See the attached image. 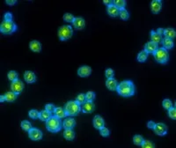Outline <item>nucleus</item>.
<instances>
[{
  "label": "nucleus",
  "mask_w": 176,
  "mask_h": 148,
  "mask_svg": "<svg viewBox=\"0 0 176 148\" xmlns=\"http://www.w3.org/2000/svg\"><path fill=\"white\" fill-rule=\"evenodd\" d=\"M117 92L123 97H129L135 93V85L130 80L121 81L117 87Z\"/></svg>",
  "instance_id": "nucleus-1"
},
{
  "label": "nucleus",
  "mask_w": 176,
  "mask_h": 148,
  "mask_svg": "<svg viewBox=\"0 0 176 148\" xmlns=\"http://www.w3.org/2000/svg\"><path fill=\"white\" fill-rule=\"evenodd\" d=\"M62 127V123L61 120L55 116H51L47 122H46V128L48 131L55 133L60 131V130Z\"/></svg>",
  "instance_id": "nucleus-2"
},
{
  "label": "nucleus",
  "mask_w": 176,
  "mask_h": 148,
  "mask_svg": "<svg viewBox=\"0 0 176 148\" xmlns=\"http://www.w3.org/2000/svg\"><path fill=\"white\" fill-rule=\"evenodd\" d=\"M64 110L68 116H76L81 111V107L76 100H70L65 104Z\"/></svg>",
  "instance_id": "nucleus-3"
},
{
  "label": "nucleus",
  "mask_w": 176,
  "mask_h": 148,
  "mask_svg": "<svg viewBox=\"0 0 176 148\" xmlns=\"http://www.w3.org/2000/svg\"><path fill=\"white\" fill-rule=\"evenodd\" d=\"M153 56L155 60L159 63H165L169 60V53L165 48H158L153 53Z\"/></svg>",
  "instance_id": "nucleus-4"
},
{
  "label": "nucleus",
  "mask_w": 176,
  "mask_h": 148,
  "mask_svg": "<svg viewBox=\"0 0 176 148\" xmlns=\"http://www.w3.org/2000/svg\"><path fill=\"white\" fill-rule=\"evenodd\" d=\"M17 30V26L12 20H4L0 26V31L4 34H11Z\"/></svg>",
  "instance_id": "nucleus-5"
},
{
  "label": "nucleus",
  "mask_w": 176,
  "mask_h": 148,
  "mask_svg": "<svg viewBox=\"0 0 176 148\" xmlns=\"http://www.w3.org/2000/svg\"><path fill=\"white\" fill-rule=\"evenodd\" d=\"M72 33H73L72 27L69 25L62 26L58 30V36H59V39L61 41L69 40L70 38H71Z\"/></svg>",
  "instance_id": "nucleus-6"
},
{
  "label": "nucleus",
  "mask_w": 176,
  "mask_h": 148,
  "mask_svg": "<svg viewBox=\"0 0 176 148\" xmlns=\"http://www.w3.org/2000/svg\"><path fill=\"white\" fill-rule=\"evenodd\" d=\"M24 88V84L22 81H20L19 79H17L15 81H12L11 84V92H15L16 94H19L22 90Z\"/></svg>",
  "instance_id": "nucleus-7"
},
{
  "label": "nucleus",
  "mask_w": 176,
  "mask_h": 148,
  "mask_svg": "<svg viewBox=\"0 0 176 148\" xmlns=\"http://www.w3.org/2000/svg\"><path fill=\"white\" fill-rule=\"evenodd\" d=\"M28 136L29 137L33 140V141H39L42 138V132L40 130L36 129V128H32L28 131Z\"/></svg>",
  "instance_id": "nucleus-8"
},
{
  "label": "nucleus",
  "mask_w": 176,
  "mask_h": 148,
  "mask_svg": "<svg viewBox=\"0 0 176 148\" xmlns=\"http://www.w3.org/2000/svg\"><path fill=\"white\" fill-rule=\"evenodd\" d=\"M153 130L155 134H157L158 136H165L167 133V127L165 124L162 122H158V123H156Z\"/></svg>",
  "instance_id": "nucleus-9"
},
{
  "label": "nucleus",
  "mask_w": 176,
  "mask_h": 148,
  "mask_svg": "<svg viewBox=\"0 0 176 148\" xmlns=\"http://www.w3.org/2000/svg\"><path fill=\"white\" fill-rule=\"evenodd\" d=\"M91 73H92V69L89 66H86V65L81 66L77 70V75L79 77H82V78L88 77Z\"/></svg>",
  "instance_id": "nucleus-10"
},
{
  "label": "nucleus",
  "mask_w": 176,
  "mask_h": 148,
  "mask_svg": "<svg viewBox=\"0 0 176 148\" xmlns=\"http://www.w3.org/2000/svg\"><path fill=\"white\" fill-rule=\"evenodd\" d=\"M95 108V106L94 104L92 102V101H85L82 106H81V110L83 113H85V114H89V113H92L93 112Z\"/></svg>",
  "instance_id": "nucleus-11"
},
{
  "label": "nucleus",
  "mask_w": 176,
  "mask_h": 148,
  "mask_svg": "<svg viewBox=\"0 0 176 148\" xmlns=\"http://www.w3.org/2000/svg\"><path fill=\"white\" fill-rule=\"evenodd\" d=\"M93 126L97 130H101L105 126V122L104 119L100 115H95L93 118Z\"/></svg>",
  "instance_id": "nucleus-12"
},
{
  "label": "nucleus",
  "mask_w": 176,
  "mask_h": 148,
  "mask_svg": "<svg viewBox=\"0 0 176 148\" xmlns=\"http://www.w3.org/2000/svg\"><path fill=\"white\" fill-rule=\"evenodd\" d=\"M74 27L77 30H82L84 28V26H85V21L83 18H80V17H77L75 18L74 21L72 22Z\"/></svg>",
  "instance_id": "nucleus-13"
},
{
  "label": "nucleus",
  "mask_w": 176,
  "mask_h": 148,
  "mask_svg": "<svg viewBox=\"0 0 176 148\" xmlns=\"http://www.w3.org/2000/svg\"><path fill=\"white\" fill-rule=\"evenodd\" d=\"M75 126H76V121L71 117L66 118L62 122V128H64V130H72Z\"/></svg>",
  "instance_id": "nucleus-14"
},
{
  "label": "nucleus",
  "mask_w": 176,
  "mask_h": 148,
  "mask_svg": "<svg viewBox=\"0 0 176 148\" xmlns=\"http://www.w3.org/2000/svg\"><path fill=\"white\" fill-rule=\"evenodd\" d=\"M162 8V3L160 0H153L150 4V9H151V11L154 13V14H157L160 11Z\"/></svg>",
  "instance_id": "nucleus-15"
},
{
  "label": "nucleus",
  "mask_w": 176,
  "mask_h": 148,
  "mask_svg": "<svg viewBox=\"0 0 176 148\" xmlns=\"http://www.w3.org/2000/svg\"><path fill=\"white\" fill-rule=\"evenodd\" d=\"M158 48V44L157 43H155V42H153V41H149V42H147L146 44H145V46H144V50L149 54V53H154L157 49Z\"/></svg>",
  "instance_id": "nucleus-16"
},
{
  "label": "nucleus",
  "mask_w": 176,
  "mask_h": 148,
  "mask_svg": "<svg viewBox=\"0 0 176 148\" xmlns=\"http://www.w3.org/2000/svg\"><path fill=\"white\" fill-rule=\"evenodd\" d=\"M24 78L26 80V82L31 84V83H34L36 81V75L34 74V72L31 71V70H26L24 74Z\"/></svg>",
  "instance_id": "nucleus-17"
},
{
  "label": "nucleus",
  "mask_w": 176,
  "mask_h": 148,
  "mask_svg": "<svg viewBox=\"0 0 176 148\" xmlns=\"http://www.w3.org/2000/svg\"><path fill=\"white\" fill-rule=\"evenodd\" d=\"M106 11H107L108 15L111 16V17H116V16L119 15V12H120V9L118 7H116L114 4L108 5Z\"/></svg>",
  "instance_id": "nucleus-18"
},
{
  "label": "nucleus",
  "mask_w": 176,
  "mask_h": 148,
  "mask_svg": "<svg viewBox=\"0 0 176 148\" xmlns=\"http://www.w3.org/2000/svg\"><path fill=\"white\" fill-rule=\"evenodd\" d=\"M118 82L116 79L114 78H109L106 81V87L110 90V91H115L117 90V87H118Z\"/></svg>",
  "instance_id": "nucleus-19"
},
{
  "label": "nucleus",
  "mask_w": 176,
  "mask_h": 148,
  "mask_svg": "<svg viewBox=\"0 0 176 148\" xmlns=\"http://www.w3.org/2000/svg\"><path fill=\"white\" fill-rule=\"evenodd\" d=\"M29 48L33 52H40L41 50V44L38 41H32L29 43Z\"/></svg>",
  "instance_id": "nucleus-20"
},
{
  "label": "nucleus",
  "mask_w": 176,
  "mask_h": 148,
  "mask_svg": "<svg viewBox=\"0 0 176 148\" xmlns=\"http://www.w3.org/2000/svg\"><path fill=\"white\" fill-rule=\"evenodd\" d=\"M164 35H165V38H168V39H173L176 37V31L172 28V27H168V28H165V31H164Z\"/></svg>",
  "instance_id": "nucleus-21"
},
{
  "label": "nucleus",
  "mask_w": 176,
  "mask_h": 148,
  "mask_svg": "<svg viewBox=\"0 0 176 148\" xmlns=\"http://www.w3.org/2000/svg\"><path fill=\"white\" fill-rule=\"evenodd\" d=\"M53 114H54V116H55L59 119H62V118H64L65 116H67L65 110L62 107H55Z\"/></svg>",
  "instance_id": "nucleus-22"
},
{
  "label": "nucleus",
  "mask_w": 176,
  "mask_h": 148,
  "mask_svg": "<svg viewBox=\"0 0 176 148\" xmlns=\"http://www.w3.org/2000/svg\"><path fill=\"white\" fill-rule=\"evenodd\" d=\"M150 41H153V42H155V43H159V42H161L162 41V37H161V35L160 34H158L157 32H155V31H151L150 33Z\"/></svg>",
  "instance_id": "nucleus-23"
},
{
  "label": "nucleus",
  "mask_w": 176,
  "mask_h": 148,
  "mask_svg": "<svg viewBox=\"0 0 176 148\" xmlns=\"http://www.w3.org/2000/svg\"><path fill=\"white\" fill-rule=\"evenodd\" d=\"M63 137L66 140H73L75 138V132L72 130H64L63 131Z\"/></svg>",
  "instance_id": "nucleus-24"
},
{
  "label": "nucleus",
  "mask_w": 176,
  "mask_h": 148,
  "mask_svg": "<svg viewBox=\"0 0 176 148\" xmlns=\"http://www.w3.org/2000/svg\"><path fill=\"white\" fill-rule=\"evenodd\" d=\"M162 44H163V48H165V49H170L173 47V41L172 39H168V38H164L162 40Z\"/></svg>",
  "instance_id": "nucleus-25"
},
{
  "label": "nucleus",
  "mask_w": 176,
  "mask_h": 148,
  "mask_svg": "<svg viewBox=\"0 0 176 148\" xmlns=\"http://www.w3.org/2000/svg\"><path fill=\"white\" fill-rule=\"evenodd\" d=\"M51 113L47 111V110H42L40 112V115H39V118L41 120V121H44V122H47L50 117H51Z\"/></svg>",
  "instance_id": "nucleus-26"
},
{
  "label": "nucleus",
  "mask_w": 176,
  "mask_h": 148,
  "mask_svg": "<svg viewBox=\"0 0 176 148\" xmlns=\"http://www.w3.org/2000/svg\"><path fill=\"white\" fill-rule=\"evenodd\" d=\"M4 97H5V101L13 102L17 98V94L13 92H8L4 94Z\"/></svg>",
  "instance_id": "nucleus-27"
},
{
  "label": "nucleus",
  "mask_w": 176,
  "mask_h": 148,
  "mask_svg": "<svg viewBox=\"0 0 176 148\" xmlns=\"http://www.w3.org/2000/svg\"><path fill=\"white\" fill-rule=\"evenodd\" d=\"M147 57H148V53L145 50H142L137 55V61L140 62V63H143V62L146 61Z\"/></svg>",
  "instance_id": "nucleus-28"
},
{
  "label": "nucleus",
  "mask_w": 176,
  "mask_h": 148,
  "mask_svg": "<svg viewBox=\"0 0 176 148\" xmlns=\"http://www.w3.org/2000/svg\"><path fill=\"white\" fill-rule=\"evenodd\" d=\"M143 141H144V139L141 135H135L133 137V142L136 145H142Z\"/></svg>",
  "instance_id": "nucleus-29"
},
{
  "label": "nucleus",
  "mask_w": 176,
  "mask_h": 148,
  "mask_svg": "<svg viewBox=\"0 0 176 148\" xmlns=\"http://www.w3.org/2000/svg\"><path fill=\"white\" fill-rule=\"evenodd\" d=\"M20 126H21L22 130H25V131H29L32 129V124L30 123V122H28L26 120L22 121L21 123H20Z\"/></svg>",
  "instance_id": "nucleus-30"
},
{
  "label": "nucleus",
  "mask_w": 176,
  "mask_h": 148,
  "mask_svg": "<svg viewBox=\"0 0 176 148\" xmlns=\"http://www.w3.org/2000/svg\"><path fill=\"white\" fill-rule=\"evenodd\" d=\"M119 16L121 19L123 20H127L129 17V14L128 12V11L124 8V9H121L120 10V12H119Z\"/></svg>",
  "instance_id": "nucleus-31"
},
{
  "label": "nucleus",
  "mask_w": 176,
  "mask_h": 148,
  "mask_svg": "<svg viewBox=\"0 0 176 148\" xmlns=\"http://www.w3.org/2000/svg\"><path fill=\"white\" fill-rule=\"evenodd\" d=\"M113 4L116 7H118L120 10L121 9H124V7L126 5V2L124 0H114V1H113Z\"/></svg>",
  "instance_id": "nucleus-32"
},
{
  "label": "nucleus",
  "mask_w": 176,
  "mask_h": 148,
  "mask_svg": "<svg viewBox=\"0 0 176 148\" xmlns=\"http://www.w3.org/2000/svg\"><path fill=\"white\" fill-rule=\"evenodd\" d=\"M8 78H9V80H11V82L12 81H15V80H17V79H18V73L16 72V71H14V70H11V71H9V73H8Z\"/></svg>",
  "instance_id": "nucleus-33"
},
{
  "label": "nucleus",
  "mask_w": 176,
  "mask_h": 148,
  "mask_svg": "<svg viewBox=\"0 0 176 148\" xmlns=\"http://www.w3.org/2000/svg\"><path fill=\"white\" fill-rule=\"evenodd\" d=\"M76 101H77L80 106L83 105V104L86 101L85 94H84V93H80V94H78V95L77 96V98H76Z\"/></svg>",
  "instance_id": "nucleus-34"
},
{
  "label": "nucleus",
  "mask_w": 176,
  "mask_h": 148,
  "mask_svg": "<svg viewBox=\"0 0 176 148\" xmlns=\"http://www.w3.org/2000/svg\"><path fill=\"white\" fill-rule=\"evenodd\" d=\"M162 105H163V107L166 110H169L170 108L172 107V103L169 99H165L162 102Z\"/></svg>",
  "instance_id": "nucleus-35"
},
{
  "label": "nucleus",
  "mask_w": 176,
  "mask_h": 148,
  "mask_svg": "<svg viewBox=\"0 0 176 148\" xmlns=\"http://www.w3.org/2000/svg\"><path fill=\"white\" fill-rule=\"evenodd\" d=\"M85 99L86 101H92L95 99V92H93L92 91H89L85 93Z\"/></svg>",
  "instance_id": "nucleus-36"
},
{
  "label": "nucleus",
  "mask_w": 176,
  "mask_h": 148,
  "mask_svg": "<svg viewBox=\"0 0 176 148\" xmlns=\"http://www.w3.org/2000/svg\"><path fill=\"white\" fill-rule=\"evenodd\" d=\"M142 148H155L154 144L150 140H144L143 144L141 145Z\"/></svg>",
  "instance_id": "nucleus-37"
},
{
  "label": "nucleus",
  "mask_w": 176,
  "mask_h": 148,
  "mask_svg": "<svg viewBox=\"0 0 176 148\" xmlns=\"http://www.w3.org/2000/svg\"><path fill=\"white\" fill-rule=\"evenodd\" d=\"M105 76H106V78L107 79L113 78L114 76V70H113V69H110V68L106 69V71H105Z\"/></svg>",
  "instance_id": "nucleus-38"
},
{
  "label": "nucleus",
  "mask_w": 176,
  "mask_h": 148,
  "mask_svg": "<svg viewBox=\"0 0 176 148\" xmlns=\"http://www.w3.org/2000/svg\"><path fill=\"white\" fill-rule=\"evenodd\" d=\"M63 19H64V21H66V22H73L74 21V19H75V18H74V16L71 14V13H65L64 15H63Z\"/></svg>",
  "instance_id": "nucleus-39"
},
{
  "label": "nucleus",
  "mask_w": 176,
  "mask_h": 148,
  "mask_svg": "<svg viewBox=\"0 0 176 148\" xmlns=\"http://www.w3.org/2000/svg\"><path fill=\"white\" fill-rule=\"evenodd\" d=\"M29 114V116L32 118V119H37L40 115V112H38L36 109H32L28 112Z\"/></svg>",
  "instance_id": "nucleus-40"
},
{
  "label": "nucleus",
  "mask_w": 176,
  "mask_h": 148,
  "mask_svg": "<svg viewBox=\"0 0 176 148\" xmlns=\"http://www.w3.org/2000/svg\"><path fill=\"white\" fill-rule=\"evenodd\" d=\"M168 115H169L170 118L176 120V108L174 107H172V108H170L168 110Z\"/></svg>",
  "instance_id": "nucleus-41"
},
{
  "label": "nucleus",
  "mask_w": 176,
  "mask_h": 148,
  "mask_svg": "<svg viewBox=\"0 0 176 148\" xmlns=\"http://www.w3.org/2000/svg\"><path fill=\"white\" fill-rule=\"evenodd\" d=\"M99 133H100V135L102 136V137H108L109 135H110V131H109V130L107 129V128H102L100 130H99Z\"/></svg>",
  "instance_id": "nucleus-42"
},
{
  "label": "nucleus",
  "mask_w": 176,
  "mask_h": 148,
  "mask_svg": "<svg viewBox=\"0 0 176 148\" xmlns=\"http://www.w3.org/2000/svg\"><path fill=\"white\" fill-rule=\"evenodd\" d=\"M55 106L53 105V104H47L46 106H45V110H47V111H48V112H50V113H53L54 111H55Z\"/></svg>",
  "instance_id": "nucleus-43"
},
{
  "label": "nucleus",
  "mask_w": 176,
  "mask_h": 148,
  "mask_svg": "<svg viewBox=\"0 0 176 148\" xmlns=\"http://www.w3.org/2000/svg\"><path fill=\"white\" fill-rule=\"evenodd\" d=\"M4 20H12V14L11 12H6L4 14Z\"/></svg>",
  "instance_id": "nucleus-44"
},
{
  "label": "nucleus",
  "mask_w": 176,
  "mask_h": 148,
  "mask_svg": "<svg viewBox=\"0 0 176 148\" xmlns=\"http://www.w3.org/2000/svg\"><path fill=\"white\" fill-rule=\"evenodd\" d=\"M155 125H156V123L153 122V121H149L148 122H147V127L149 128V129H154V127H155Z\"/></svg>",
  "instance_id": "nucleus-45"
},
{
  "label": "nucleus",
  "mask_w": 176,
  "mask_h": 148,
  "mask_svg": "<svg viewBox=\"0 0 176 148\" xmlns=\"http://www.w3.org/2000/svg\"><path fill=\"white\" fill-rule=\"evenodd\" d=\"M5 2H6V4H9V5H13V4H15L17 3L16 0H6Z\"/></svg>",
  "instance_id": "nucleus-46"
},
{
  "label": "nucleus",
  "mask_w": 176,
  "mask_h": 148,
  "mask_svg": "<svg viewBox=\"0 0 176 148\" xmlns=\"http://www.w3.org/2000/svg\"><path fill=\"white\" fill-rule=\"evenodd\" d=\"M164 31H165V29H163V28H158V29L157 30V33H158V34L162 35V34H164Z\"/></svg>",
  "instance_id": "nucleus-47"
},
{
  "label": "nucleus",
  "mask_w": 176,
  "mask_h": 148,
  "mask_svg": "<svg viewBox=\"0 0 176 148\" xmlns=\"http://www.w3.org/2000/svg\"><path fill=\"white\" fill-rule=\"evenodd\" d=\"M103 3H104L105 4H106L107 6H108V5H110V4H112V3H111V1H110V0H104V1H103Z\"/></svg>",
  "instance_id": "nucleus-48"
},
{
  "label": "nucleus",
  "mask_w": 176,
  "mask_h": 148,
  "mask_svg": "<svg viewBox=\"0 0 176 148\" xmlns=\"http://www.w3.org/2000/svg\"><path fill=\"white\" fill-rule=\"evenodd\" d=\"M0 101H1V102L5 101V97H4V95H1V96H0Z\"/></svg>",
  "instance_id": "nucleus-49"
},
{
  "label": "nucleus",
  "mask_w": 176,
  "mask_h": 148,
  "mask_svg": "<svg viewBox=\"0 0 176 148\" xmlns=\"http://www.w3.org/2000/svg\"><path fill=\"white\" fill-rule=\"evenodd\" d=\"M174 107L176 108V100H175V102H174Z\"/></svg>",
  "instance_id": "nucleus-50"
}]
</instances>
